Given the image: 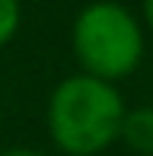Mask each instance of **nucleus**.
Segmentation results:
<instances>
[{
    "instance_id": "1",
    "label": "nucleus",
    "mask_w": 153,
    "mask_h": 156,
    "mask_svg": "<svg viewBox=\"0 0 153 156\" xmlns=\"http://www.w3.org/2000/svg\"><path fill=\"white\" fill-rule=\"evenodd\" d=\"M124 102L115 83L76 73L61 80L48 99V134L67 156H99L118 140Z\"/></svg>"
},
{
    "instance_id": "2",
    "label": "nucleus",
    "mask_w": 153,
    "mask_h": 156,
    "mask_svg": "<svg viewBox=\"0 0 153 156\" xmlns=\"http://www.w3.org/2000/svg\"><path fill=\"white\" fill-rule=\"evenodd\" d=\"M70 45L83 73L115 83L131 76L144 61V26L124 3L96 0L73 19Z\"/></svg>"
},
{
    "instance_id": "3",
    "label": "nucleus",
    "mask_w": 153,
    "mask_h": 156,
    "mask_svg": "<svg viewBox=\"0 0 153 156\" xmlns=\"http://www.w3.org/2000/svg\"><path fill=\"white\" fill-rule=\"evenodd\" d=\"M118 140H124L134 153L153 156V108H131V112H124Z\"/></svg>"
},
{
    "instance_id": "4",
    "label": "nucleus",
    "mask_w": 153,
    "mask_h": 156,
    "mask_svg": "<svg viewBox=\"0 0 153 156\" xmlns=\"http://www.w3.org/2000/svg\"><path fill=\"white\" fill-rule=\"evenodd\" d=\"M19 29V0H0V48L10 45Z\"/></svg>"
},
{
    "instance_id": "5",
    "label": "nucleus",
    "mask_w": 153,
    "mask_h": 156,
    "mask_svg": "<svg viewBox=\"0 0 153 156\" xmlns=\"http://www.w3.org/2000/svg\"><path fill=\"white\" fill-rule=\"evenodd\" d=\"M0 156H45V153H38V150H26V147H13V150H3Z\"/></svg>"
},
{
    "instance_id": "6",
    "label": "nucleus",
    "mask_w": 153,
    "mask_h": 156,
    "mask_svg": "<svg viewBox=\"0 0 153 156\" xmlns=\"http://www.w3.org/2000/svg\"><path fill=\"white\" fill-rule=\"evenodd\" d=\"M144 26L153 32V0H144Z\"/></svg>"
}]
</instances>
